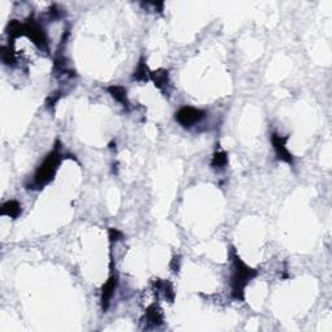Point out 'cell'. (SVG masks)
Returning a JSON list of instances; mask_svg holds the SVG:
<instances>
[{
    "label": "cell",
    "instance_id": "obj_1",
    "mask_svg": "<svg viewBox=\"0 0 332 332\" xmlns=\"http://www.w3.org/2000/svg\"><path fill=\"white\" fill-rule=\"evenodd\" d=\"M232 258V275H231V297L237 301L246 300V287L253 278H256L258 271L252 269L241 260L235 248H231Z\"/></svg>",
    "mask_w": 332,
    "mask_h": 332
},
{
    "label": "cell",
    "instance_id": "obj_2",
    "mask_svg": "<svg viewBox=\"0 0 332 332\" xmlns=\"http://www.w3.org/2000/svg\"><path fill=\"white\" fill-rule=\"evenodd\" d=\"M62 160H64V154L60 151V143L56 142L55 148L47 154L45 161L39 165V168L36 169L33 181L30 184H28L29 190L39 191L45 188L47 184H50L55 179V175L59 170Z\"/></svg>",
    "mask_w": 332,
    "mask_h": 332
},
{
    "label": "cell",
    "instance_id": "obj_3",
    "mask_svg": "<svg viewBox=\"0 0 332 332\" xmlns=\"http://www.w3.org/2000/svg\"><path fill=\"white\" fill-rule=\"evenodd\" d=\"M205 116H207V112L203 109L193 108V106H182L175 113V121L182 127L190 128L201 122Z\"/></svg>",
    "mask_w": 332,
    "mask_h": 332
},
{
    "label": "cell",
    "instance_id": "obj_4",
    "mask_svg": "<svg viewBox=\"0 0 332 332\" xmlns=\"http://www.w3.org/2000/svg\"><path fill=\"white\" fill-rule=\"evenodd\" d=\"M288 139H290L288 135L282 137V135H279L278 132H273V134H271V144H273V148L274 151H275L276 159L285 162V164L293 165V156L287 148Z\"/></svg>",
    "mask_w": 332,
    "mask_h": 332
},
{
    "label": "cell",
    "instance_id": "obj_5",
    "mask_svg": "<svg viewBox=\"0 0 332 332\" xmlns=\"http://www.w3.org/2000/svg\"><path fill=\"white\" fill-rule=\"evenodd\" d=\"M117 283H118L117 275L112 273V275L109 276V279L106 280L105 284H104L103 288H101L100 304L103 312H106V310H108L109 305H110V300H112L113 295H115L116 292V288H117Z\"/></svg>",
    "mask_w": 332,
    "mask_h": 332
},
{
    "label": "cell",
    "instance_id": "obj_6",
    "mask_svg": "<svg viewBox=\"0 0 332 332\" xmlns=\"http://www.w3.org/2000/svg\"><path fill=\"white\" fill-rule=\"evenodd\" d=\"M151 81L164 95L170 94V79H169L168 70L159 69L156 72H151Z\"/></svg>",
    "mask_w": 332,
    "mask_h": 332
},
{
    "label": "cell",
    "instance_id": "obj_7",
    "mask_svg": "<svg viewBox=\"0 0 332 332\" xmlns=\"http://www.w3.org/2000/svg\"><path fill=\"white\" fill-rule=\"evenodd\" d=\"M145 326L147 327H159L164 323V316L159 306L156 305H151L148 309L145 310Z\"/></svg>",
    "mask_w": 332,
    "mask_h": 332
},
{
    "label": "cell",
    "instance_id": "obj_8",
    "mask_svg": "<svg viewBox=\"0 0 332 332\" xmlns=\"http://www.w3.org/2000/svg\"><path fill=\"white\" fill-rule=\"evenodd\" d=\"M21 213H23L21 205L20 203L16 200L6 201V203L2 205V210H0V214L12 218V219H16V218L20 217Z\"/></svg>",
    "mask_w": 332,
    "mask_h": 332
},
{
    "label": "cell",
    "instance_id": "obj_9",
    "mask_svg": "<svg viewBox=\"0 0 332 332\" xmlns=\"http://www.w3.org/2000/svg\"><path fill=\"white\" fill-rule=\"evenodd\" d=\"M108 92L112 95V98L115 99V100H117L118 103L121 104L122 106H125L126 109L128 108V105H130V101H128L127 99V91H126L125 87L122 86H110L108 87Z\"/></svg>",
    "mask_w": 332,
    "mask_h": 332
},
{
    "label": "cell",
    "instance_id": "obj_10",
    "mask_svg": "<svg viewBox=\"0 0 332 332\" xmlns=\"http://www.w3.org/2000/svg\"><path fill=\"white\" fill-rule=\"evenodd\" d=\"M132 79L138 82H147L151 79V72H149L148 67L145 64L144 57L139 60V64H138L137 69H135L134 74H132Z\"/></svg>",
    "mask_w": 332,
    "mask_h": 332
},
{
    "label": "cell",
    "instance_id": "obj_11",
    "mask_svg": "<svg viewBox=\"0 0 332 332\" xmlns=\"http://www.w3.org/2000/svg\"><path fill=\"white\" fill-rule=\"evenodd\" d=\"M227 164H229V156H227L226 152L222 151V149L215 151V153L213 154L210 166H212L214 170H222V169L226 168Z\"/></svg>",
    "mask_w": 332,
    "mask_h": 332
},
{
    "label": "cell",
    "instance_id": "obj_12",
    "mask_svg": "<svg viewBox=\"0 0 332 332\" xmlns=\"http://www.w3.org/2000/svg\"><path fill=\"white\" fill-rule=\"evenodd\" d=\"M2 60L6 65H14L16 64V57H14V53L12 52L9 47H2Z\"/></svg>",
    "mask_w": 332,
    "mask_h": 332
},
{
    "label": "cell",
    "instance_id": "obj_13",
    "mask_svg": "<svg viewBox=\"0 0 332 332\" xmlns=\"http://www.w3.org/2000/svg\"><path fill=\"white\" fill-rule=\"evenodd\" d=\"M122 237V234H121L118 230L116 229H110L109 230V239H110V243H113V241H118Z\"/></svg>",
    "mask_w": 332,
    "mask_h": 332
},
{
    "label": "cell",
    "instance_id": "obj_14",
    "mask_svg": "<svg viewBox=\"0 0 332 332\" xmlns=\"http://www.w3.org/2000/svg\"><path fill=\"white\" fill-rule=\"evenodd\" d=\"M179 263H181V260H179V257H174L173 261H171V265H170V268L173 269L174 273H178V270H179Z\"/></svg>",
    "mask_w": 332,
    "mask_h": 332
}]
</instances>
